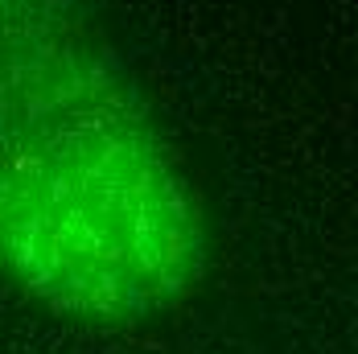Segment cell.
I'll list each match as a JSON object with an SVG mask.
<instances>
[{
    "label": "cell",
    "mask_w": 358,
    "mask_h": 354,
    "mask_svg": "<svg viewBox=\"0 0 358 354\" xmlns=\"http://www.w3.org/2000/svg\"><path fill=\"white\" fill-rule=\"evenodd\" d=\"M210 227L178 144L83 0H0V281L62 318L152 321Z\"/></svg>",
    "instance_id": "obj_1"
}]
</instances>
